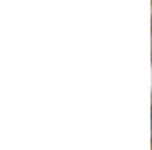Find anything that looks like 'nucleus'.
<instances>
[{"label": "nucleus", "mask_w": 152, "mask_h": 150, "mask_svg": "<svg viewBox=\"0 0 152 150\" xmlns=\"http://www.w3.org/2000/svg\"><path fill=\"white\" fill-rule=\"evenodd\" d=\"M151 118H152V114H151Z\"/></svg>", "instance_id": "f257e3e1"}]
</instances>
